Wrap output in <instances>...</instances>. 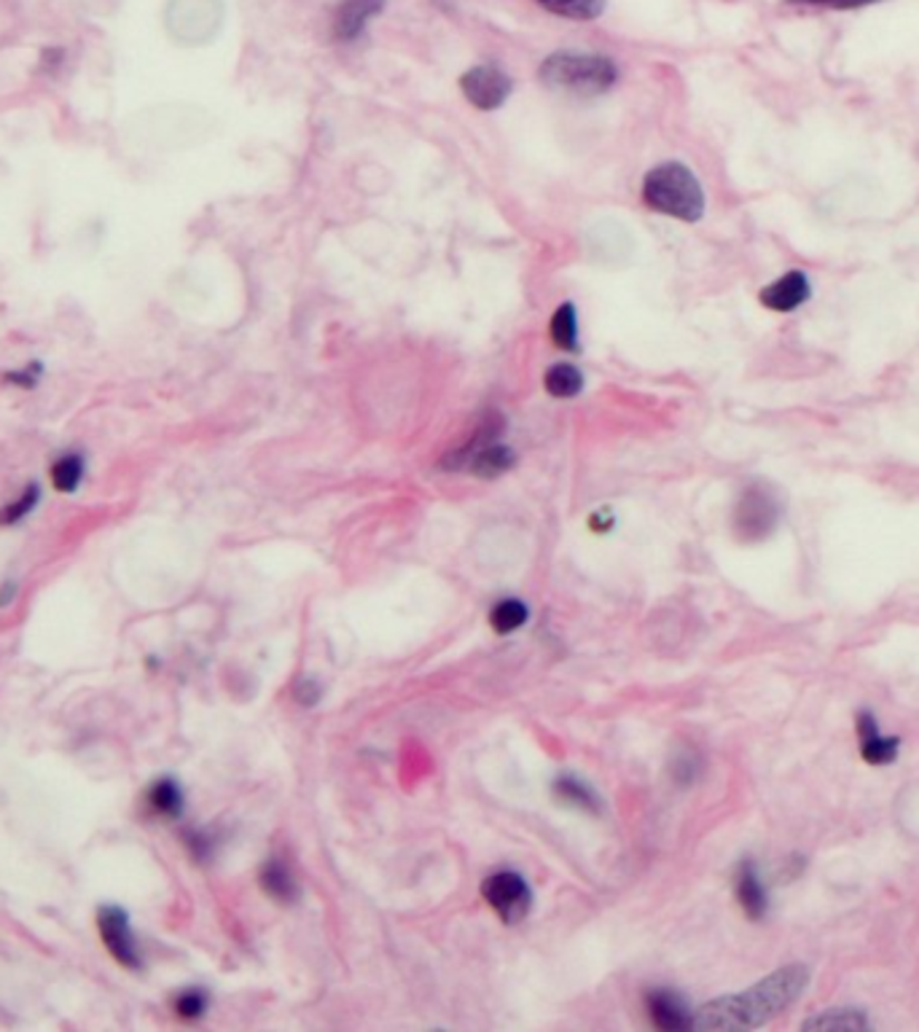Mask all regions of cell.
Returning a JSON list of instances; mask_svg holds the SVG:
<instances>
[{
    "instance_id": "cell-24",
    "label": "cell",
    "mask_w": 919,
    "mask_h": 1032,
    "mask_svg": "<svg viewBox=\"0 0 919 1032\" xmlns=\"http://www.w3.org/2000/svg\"><path fill=\"white\" fill-rule=\"evenodd\" d=\"M796 6H818V9H837V11H856L866 9V6H877L882 0H788Z\"/></svg>"
},
{
    "instance_id": "cell-12",
    "label": "cell",
    "mask_w": 919,
    "mask_h": 1032,
    "mask_svg": "<svg viewBox=\"0 0 919 1032\" xmlns=\"http://www.w3.org/2000/svg\"><path fill=\"white\" fill-rule=\"evenodd\" d=\"M648 1016L656 1028L667 1030V1032L691 1028L688 1009L683 1005L681 997L673 995V992L659 990V992H654V995H648Z\"/></svg>"
},
{
    "instance_id": "cell-10",
    "label": "cell",
    "mask_w": 919,
    "mask_h": 1032,
    "mask_svg": "<svg viewBox=\"0 0 919 1032\" xmlns=\"http://www.w3.org/2000/svg\"><path fill=\"white\" fill-rule=\"evenodd\" d=\"M858 734L863 748H860V756L863 761L873 763V767H884V763H892L898 759V750H901V742L896 737H882L879 734L877 721H873L871 713H860L858 718Z\"/></svg>"
},
{
    "instance_id": "cell-18",
    "label": "cell",
    "mask_w": 919,
    "mask_h": 1032,
    "mask_svg": "<svg viewBox=\"0 0 919 1032\" xmlns=\"http://www.w3.org/2000/svg\"><path fill=\"white\" fill-rule=\"evenodd\" d=\"M544 384L554 398H573L581 393L584 374L573 363H554L551 369L546 371Z\"/></svg>"
},
{
    "instance_id": "cell-5",
    "label": "cell",
    "mask_w": 919,
    "mask_h": 1032,
    "mask_svg": "<svg viewBox=\"0 0 919 1032\" xmlns=\"http://www.w3.org/2000/svg\"><path fill=\"white\" fill-rule=\"evenodd\" d=\"M97 931H100L102 944L110 952V957L121 965V968L138 971L143 965L138 942H135L133 925H129V914L116 904L100 906L97 912Z\"/></svg>"
},
{
    "instance_id": "cell-20",
    "label": "cell",
    "mask_w": 919,
    "mask_h": 1032,
    "mask_svg": "<svg viewBox=\"0 0 919 1032\" xmlns=\"http://www.w3.org/2000/svg\"><path fill=\"white\" fill-rule=\"evenodd\" d=\"M527 616H530L527 605L521 603V600L508 597V600H500V603L492 607L490 624H492L495 632H500V635H508V632H517L519 626L527 622Z\"/></svg>"
},
{
    "instance_id": "cell-23",
    "label": "cell",
    "mask_w": 919,
    "mask_h": 1032,
    "mask_svg": "<svg viewBox=\"0 0 919 1032\" xmlns=\"http://www.w3.org/2000/svg\"><path fill=\"white\" fill-rule=\"evenodd\" d=\"M207 1005H211L207 992L199 987H192V990H184L178 997H175V1014H178L180 1019H186V1022H197V1019L207 1014Z\"/></svg>"
},
{
    "instance_id": "cell-2",
    "label": "cell",
    "mask_w": 919,
    "mask_h": 1032,
    "mask_svg": "<svg viewBox=\"0 0 919 1032\" xmlns=\"http://www.w3.org/2000/svg\"><path fill=\"white\" fill-rule=\"evenodd\" d=\"M643 199L651 211L688 224L705 215V188L681 162H664L651 169L643 181Z\"/></svg>"
},
{
    "instance_id": "cell-1",
    "label": "cell",
    "mask_w": 919,
    "mask_h": 1032,
    "mask_svg": "<svg viewBox=\"0 0 919 1032\" xmlns=\"http://www.w3.org/2000/svg\"><path fill=\"white\" fill-rule=\"evenodd\" d=\"M810 984V968L806 965H785L772 976L761 979L759 984L736 995L718 997V1001L702 1005L691 1016L694 1030H755L772 1022L788 1005H793L804 995Z\"/></svg>"
},
{
    "instance_id": "cell-21",
    "label": "cell",
    "mask_w": 919,
    "mask_h": 1032,
    "mask_svg": "<svg viewBox=\"0 0 919 1032\" xmlns=\"http://www.w3.org/2000/svg\"><path fill=\"white\" fill-rule=\"evenodd\" d=\"M551 339L557 348L563 350H576L578 348V315L576 306L573 304H563L551 318Z\"/></svg>"
},
{
    "instance_id": "cell-25",
    "label": "cell",
    "mask_w": 919,
    "mask_h": 1032,
    "mask_svg": "<svg viewBox=\"0 0 919 1032\" xmlns=\"http://www.w3.org/2000/svg\"><path fill=\"white\" fill-rule=\"evenodd\" d=\"M184 839H186V847L188 850H192V855L197 860H207L213 855V839L207 834H202V831H186L184 834Z\"/></svg>"
},
{
    "instance_id": "cell-27",
    "label": "cell",
    "mask_w": 919,
    "mask_h": 1032,
    "mask_svg": "<svg viewBox=\"0 0 919 1032\" xmlns=\"http://www.w3.org/2000/svg\"><path fill=\"white\" fill-rule=\"evenodd\" d=\"M14 597H17V584L14 581H6L3 590H0V605H9Z\"/></svg>"
},
{
    "instance_id": "cell-16",
    "label": "cell",
    "mask_w": 919,
    "mask_h": 1032,
    "mask_svg": "<svg viewBox=\"0 0 919 1032\" xmlns=\"http://www.w3.org/2000/svg\"><path fill=\"white\" fill-rule=\"evenodd\" d=\"M84 476H87V460H84L81 452H65L51 466V485H55L57 493L74 495L81 487Z\"/></svg>"
},
{
    "instance_id": "cell-13",
    "label": "cell",
    "mask_w": 919,
    "mask_h": 1032,
    "mask_svg": "<svg viewBox=\"0 0 919 1032\" xmlns=\"http://www.w3.org/2000/svg\"><path fill=\"white\" fill-rule=\"evenodd\" d=\"M148 807H151L154 815L165 820H178L186 809V799H184V788L173 780V777H162L156 780L146 794Z\"/></svg>"
},
{
    "instance_id": "cell-26",
    "label": "cell",
    "mask_w": 919,
    "mask_h": 1032,
    "mask_svg": "<svg viewBox=\"0 0 919 1032\" xmlns=\"http://www.w3.org/2000/svg\"><path fill=\"white\" fill-rule=\"evenodd\" d=\"M41 374H43V366L41 363H30V366H25V369H19V371H9V374H6L3 380L19 384V388H36L38 377H41Z\"/></svg>"
},
{
    "instance_id": "cell-4",
    "label": "cell",
    "mask_w": 919,
    "mask_h": 1032,
    "mask_svg": "<svg viewBox=\"0 0 919 1032\" xmlns=\"http://www.w3.org/2000/svg\"><path fill=\"white\" fill-rule=\"evenodd\" d=\"M782 519V498L766 481H753L740 493L734 506V535L745 544L772 538Z\"/></svg>"
},
{
    "instance_id": "cell-6",
    "label": "cell",
    "mask_w": 919,
    "mask_h": 1032,
    "mask_svg": "<svg viewBox=\"0 0 919 1032\" xmlns=\"http://www.w3.org/2000/svg\"><path fill=\"white\" fill-rule=\"evenodd\" d=\"M485 893L487 904L498 912V917L504 919L508 925H517L521 917H527L532 904V893L527 887L525 877H519L517 872H498L492 874L490 879L485 882L481 887Z\"/></svg>"
},
{
    "instance_id": "cell-9",
    "label": "cell",
    "mask_w": 919,
    "mask_h": 1032,
    "mask_svg": "<svg viewBox=\"0 0 919 1032\" xmlns=\"http://www.w3.org/2000/svg\"><path fill=\"white\" fill-rule=\"evenodd\" d=\"M384 9V0H342L334 17V32L339 41H355L371 17Z\"/></svg>"
},
{
    "instance_id": "cell-7",
    "label": "cell",
    "mask_w": 919,
    "mask_h": 1032,
    "mask_svg": "<svg viewBox=\"0 0 919 1032\" xmlns=\"http://www.w3.org/2000/svg\"><path fill=\"white\" fill-rule=\"evenodd\" d=\"M460 89L473 108L495 110L511 95V78L495 65H476L468 74H462Z\"/></svg>"
},
{
    "instance_id": "cell-11",
    "label": "cell",
    "mask_w": 919,
    "mask_h": 1032,
    "mask_svg": "<svg viewBox=\"0 0 919 1032\" xmlns=\"http://www.w3.org/2000/svg\"><path fill=\"white\" fill-rule=\"evenodd\" d=\"M734 890H736V900H740L742 912H745L747 917L751 919L766 917V909H769L766 890H764V885H761L759 872H755V866L751 864V860H742V866L736 868Z\"/></svg>"
},
{
    "instance_id": "cell-15",
    "label": "cell",
    "mask_w": 919,
    "mask_h": 1032,
    "mask_svg": "<svg viewBox=\"0 0 919 1032\" xmlns=\"http://www.w3.org/2000/svg\"><path fill=\"white\" fill-rule=\"evenodd\" d=\"M261 887L266 890V896L280 900V904H291L299 896V885L293 879L291 868L277 858L266 860L264 868H261Z\"/></svg>"
},
{
    "instance_id": "cell-3",
    "label": "cell",
    "mask_w": 919,
    "mask_h": 1032,
    "mask_svg": "<svg viewBox=\"0 0 919 1032\" xmlns=\"http://www.w3.org/2000/svg\"><path fill=\"white\" fill-rule=\"evenodd\" d=\"M618 78V68L610 57L581 55V51H554L540 62V81L551 89L570 95H603Z\"/></svg>"
},
{
    "instance_id": "cell-14",
    "label": "cell",
    "mask_w": 919,
    "mask_h": 1032,
    "mask_svg": "<svg viewBox=\"0 0 919 1032\" xmlns=\"http://www.w3.org/2000/svg\"><path fill=\"white\" fill-rule=\"evenodd\" d=\"M806 1032L810 1030H823V1032H858V1030H869V1016L866 1011L860 1009H828L820 1011L818 1016H810L804 1024H801Z\"/></svg>"
},
{
    "instance_id": "cell-22",
    "label": "cell",
    "mask_w": 919,
    "mask_h": 1032,
    "mask_svg": "<svg viewBox=\"0 0 919 1032\" xmlns=\"http://www.w3.org/2000/svg\"><path fill=\"white\" fill-rule=\"evenodd\" d=\"M38 500H41V487H38L36 481H30V485L25 487L14 500L6 503V506L0 508V525L11 527V525H17V522H22L25 516L36 512Z\"/></svg>"
},
{
    "instance_id": "cell-19",
    "label": "cell",
    "mask_w": 919,
    "mask_h": 1032,
    "mask_svg": "<svg viewBox=\"0 0 919 1032\" xmlns=\"http://www.w3.org/2000/svg\"><path fill=\"white\" fill-rule=\"evenodd\" d=\"M554 794L559 796V801L584 809V812H597L599 809L595 790L586 788L581 780H576V777H570V775H563L557 782H554Z\"/></svg>"
},
{
    "instance_id": "cell-8",
    "label": "cell",
    "mask_w": 919,
    "mask_h": 1032,
    "mask_svg": "<svg viewBox=\"0 0 919 1032\" xmlns=\"http://www.w3.org/2000/svg\"><path fill=\"white\" fill-rule=\"evenodd\" d=\"M810 296H812L810 274L801 270L785 272L782 278L774 280V283H769L766 289H761L759 293L761 304H764L766 310L782 312V315H785V312L799 310V306H804L806 302H810Z\"/></svg>"
},
{
    "instance_id": "cell-17",
    "label": "cell",
    "mask_w": 919,
    "mask_h": 1032,
    "mask_svg": "<svg viewBox=\"0 0 919 1032\" xmlns=\"http://www.w3.org/2000/svg\"><path fill=\"white\" fill-rule=\"evenodd\" d=\"M536 3L554 17L576 19V22H592L605 11V0H536Z\"/></svg>"
}]
</instances>
